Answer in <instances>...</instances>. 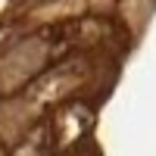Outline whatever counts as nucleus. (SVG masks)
I'll list each match as a JSON object with an SVG mask.
<instances>
[{"instance_id": "f257e3e1", "label": "nucleus", "mask_w": 156, "mask_h": 156, "mask_svg": "<svg viewBox=\"0 0 156 156\" xmlns=\"http://www.w3.org/2000/svg\"><path fill=\"white\" fill-rule=\"evenodd\" d=\"M44 62V44L41 41H22L19 47H12L9 53L0 59V90H9L22 81H28V78L41 69Z\"/></svg>"}, {"instance_id": "f03ea898", "label": "nucleus", "mask_w": 156, "mask_h": 156, "mask_svg": "<svg viewBox=\"0 0 156 156\" xmlns=\"http://www.w3.org/2000/svg\"><path fill=\"white\" fill-rule=\"evenodd\" d=\"M22 156H34V153H31V150H25V153H22Z\"/></svg>"}]
</instances>
